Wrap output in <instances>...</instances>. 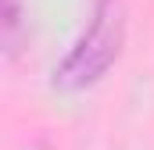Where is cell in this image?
<instances>
[{
  "mask_svg": "<svg viewBox=\"0 0 154 150\" xmlns=\"http://www.w3.org/2000/svg\"><path fill=\"white\" fill-rule=\"evenodd\" d=\"M118 43H122V0H97L90 29L72 46V54L54 68V79L61 86H86V82H93L115 61Z\"/></svg>",
  "mask_w": 154,
  "mask_h": 150,
  "instance_id": "6da1fadb",
  "label": "cell"
}]
</instances>
